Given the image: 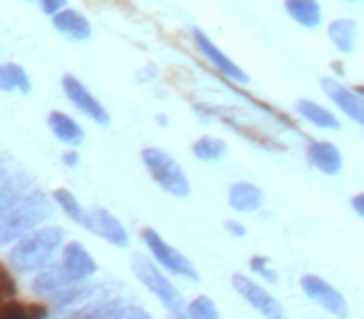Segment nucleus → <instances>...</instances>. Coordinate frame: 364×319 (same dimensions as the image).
Instances as JSON below:
<instances>
[{
  "label": "nucleus",
  "instance_id": "nucleus-1",
  "mask_svg": "<svg viewBox=\"0 0 364 319\" xmlns=\"http://www.w3.org/2000/svg\"><path fill=\"white\" fill-rule=\"evenodd\" d=\"M63 242H65V229L58 225H46L18 239L8 254V262L16 272H41L50 264L53 254L63 247Z\"/></svg>",
  "mask_w": 364,
  "mask_h": 319
},
{
  "label": "nucleus",
  "instance_id": "nucleus-2",
  "mask_svg": "<svg viewBox=\"0 0 364 319\" xmlns=\"http://www.w3.org/2000/svg\"><path fill=\"white\" fill-rule=\"evenodd\" d=\"M53 215V200L41 190H28L18 202L0 215V244L18 242L28 232L41 227Z\"/></svg>",
  "mask_w": 364,
  "mask_h": 319
},
{
  "label": "nucleus",
  "instance_id": "nucleus-3",
  "mask_svg": "<svg viewBox=\"0 0 364 319\" xmlns=\"http://www.w3.org/2000/svg\"><path fill=\"white\" fill-rule=\"evenodd\" d=\"M140 157H142V163H145L147 173L152 175V180H155L167 195L182 200L193 193L188 175H185V170L180 168V163H177L170 152L160 150V147H145Z\"/></svg>",
  "mask_w": 364,
  "mask_h": 319
},
{
  "label": "nucleus",
  "instance_id": "nucleus-4",
  "mask_svg": "<svg viewBox=\"0 0 364 319\" xmlns=\"http://www.w3.org/2000/svg\"><path fill=\"white\" fill-rule=\"evenodd\" d=\"M132 272L137 274V279H140V282L145 284V287L150 289L157 299H160L162 307H165L172 317L188 319V309H185V299H182V294L177 292V287L170 282V279H165V274H162L160 269L150 262V259H145L142 254H135V257H132Z\"/></svg>",
  "mask_w": 364,
  "mask_h": 319
},
{
  "label": "nucleus",
  "instance_id": "nucleus-5",
  "mask_svg": "<svg viewBox=\"0 0 364 319\" xmlns=\"http://www.w3.org/2000/svg\"><path fill=\"white\" fill-rule=\"evenodd\" d=\"M142 242L147 244V249L152 252V257H155L157 262H160L162 267L167 269V272L177 274V277L190 279V282H198V279H200V274H198V269H195V264L190 262V259L185 257V254H182L180 249H175L172 244H167L165 239H162L160 234H157L152 227L142 229Z\"/></svg>",
  "mask_w": 364,
  "mask_h": 319
},
{
  "label": "nucleus",
  "instance_id": "nucleus-6",
  "mask_svg": "<svg viewBox=\"0 0 364 319\" xmlns=\"http://www.w3.org/2000/svg\"><path fill=\"white\" fill-rule=\"evenodd\" d=\"M60 85H63V92H65L68 100H70L85 117L95 120L97 125H107V122H110V112L105 110V105H102V102L87 90L85 82L77 80L73 72H65V75H63Z\"/></svg>",
  "mask_w": 364,
  "mask_h": 319
},
{
  "label": "nucleus",
  "instance_id": "nucleus-7",
  "mask_svg": "<svg viewBox=\"0 0 364 319\" xmlns=\"http://www.w3.org/2000/svg\"><path fill=\"white\" fill-rule=\"evenodd\" d=\"M232 287L237 289L240 297H242L250 307L257 309L264 319H287L282 304H279L267 289L259 287V284L252 282V279H247L245 274H232Z\"/></svg>",
  "mask_w": 364,
  "mask_h": 319
},
{
  "label": "nucleus",
  "instance_id": "nucleus-8",
  "mask_svg": "<svg viewBox=\"0 0 364 319\" xmlns=\"http://www.w3.org/2000/svg\"><path fill=\"white\" fill-rule=\"evenodd\" d=\"M193 40H195V45H198V50L203 53V58L210 63L213 67H218L220 72H223L228 80H232V82H250V75L242 70V67L237 65V63L232 60V58L228 55V53H223L218 45H215V40L208 36V33L203 31V28H195L193 31Z\"/></svg>",
  "mask_w": 364,
  "mask_h": 319
},
{
  "label": "nucleus",
  "instance_id": "nucleus-9",
  "mask_svg": "<svg viewBox=\"0 0 364 319\" xmlns=\"http://www.w3.org/2000/svg\"><path fill=\"white\" fill-rule=\"evenodd\" d=\"M319 87L324 90V95L349 117L354 120L357 125H364V100H362V87H354L349 90L347 85H342L339 80L334 77H322L319 80Z\"/></svg>",
  "mask_w": 364,
  "mask_h": 319
},
{
  "label": "nucleus",
  "instance_id": "nucleus-10",
  "mask_svg": "<svg viewBox=\"0 0 364 319\" xmlns=\"http://www.w3.org/2000/svg\"><path fill=\"white\" fill-rule=\"evenodd\" d=\"M299 287H302V292L307 294L309 299H314V302H317L319 307L327 309L329 314H334V317H339V319L349 317V304L344 302L342 294H339L329 282H324L322 277L304 274V277L299 279Z\"/></svg>",
  "mask_w": 364,
  "mask_h": 319
},
{
  "label": "nucleus",
  "instance_id": "nucleus-11",
  "mask_svg": "<svg viewBox=\"0 0 364 319\" xmlns=\"http://www.w3.org/2000/svg\"><path fill=\"white\" fill-rule=\"evenodd\" d=\"M63 269L73 277V282H82V279L92 277L97 272V264L92 259V254L82 247L80 242H68L63 247Z\"/></svg>",
  "mask_w": 364,
  "mask_h": 319
},
{
  "label": "nucleus",
  "instance_id": "nucleus-12",
  "mask_svg": "<svg viewBox=\"0 0 364 319\" xmlns=\"http://www.w3.org/2000/svg\"><path fill=\"white\" fill-rule=\"evenodd\" d=\"M90 220H92V232H95L97 237L105 239V242L115 244V247H127V244H130V237H127L122 222L112 212H107L105 207L92 210Z\"/></svg>",
  "mask_w": 364,
  "mask_h": 319
},
{
  "label": "nucleus",
  "instance_id": "nucleus-13",
  "mask_svg": "<svg viewBox=\"0 0 364 319\" xmlns=\"http://www.w3.org/2000/svg\"><path fill=\"white\" fill-rule=\"evenodd\" d=\"M73 277L63 269V264H48V267H43L41 272L36 274V279H33V292L38 294V297H55V294H60L63 289H70L73 287Z\"/></svg>",
  "mask_w": 364,
  "mask_h": 319
},
{
  "label": "nucleus",
  "instance_id": "nucleus-14",
  "mask_svg": "<svg viewBox=\"0 0 364 319\" xmlns=\"http://www.w3.org/2000/svg\"><path fill=\"white\" fill-rule=\"evenodd\" d=\"M53 28H55L60 36L70 38V40H77V43H85L90 40L92 36V26L82 13L73 11V8H65V11L55 13L53 16Z\"/></svg>",
  "mask_w": 364,
  "mask_h": 319
},
{
  "label": "nucleus",
  "instance_id": "nucleus-15",
  "mask_svg": "<svg viewBox=\"0 0 364 319\" xmlns=\"http://www.w3.org/2000/svg\"><path fill=\"white\" fill-rule=\"evenodd\" d=\"M307 157L309 163L324 175H339L342 170V152H339L337 145L327 140H312L307 145Z\"/></svg>",
  "mask_w": 364,
  "mask_h": 319
},
{
  "label": "nucleus",
  "instance_id": "nucleus-16",
  "mask_svg": "<svg viewBox=\"0 0 364 319\" xmlns=\"http://www.w3.org/2000/svg\"><path fill=\"white\" fill-rule=\"evenodd\" d=\"M48 127H50L53 135H55L58 140L68 147H80L82 142H85V132H82V127L77 125L70 115H65L63 110H53L50 115H48Z\"/></svg>",
  "mask_w": 364,
  "mask_h": 319
},
{
  "label": "nucleus",
  "instance_id": "nucleus-17",
  "mask_svg": "<svg viewBox=\"0 0 364 319\" xmlns=\"http://www.w3.org/2000/svg\"><path fill=\"white\" fill-rule=\"evenodd\" d=\"M327 36L332 40V45L337 48L342 55H352L357 50V36H359V26L352 18H337L327 26Z\"/></svg>",
  "mask_w": 364,
  "mask_h": 319
},
{
  "label": "nucleus",
  "instance_id": "nucleus-18",
  "mask_svg": "<svg viewBox=\"0 0 364 319\" xmlns=\"http://www.w3.org/2000/svg\"><path fill=\"white\" fill-rule=\"evenodd\" d=\"M82 319H152V317L142 307H135V304L107 299V302L97 304L90 312L82 314Z\"/></svg>",
  "mask_w": 364,
  "mask_h": 319
},
{
  "label": "nucleus",
  "instance_id": "nucleus-19",
  "mask_svg": "<svg viewBox=\"0 0 364 319\" xmlns=\"http://www.w3.org/2000/svg\"><path fill=\"white\" fill-rule=\"evenodd\" d=\"M228 200L235 212H255V210H259L264 202L262 190L252 183H235L232 188H230Z\"/></svg>",
  "mask_w": 364,
  "mask_h": 319
},
{
  "label": "nucleus",
  "instance_id": "nucleus-20",
  "mask_svg": "<svg viewBox=\"0 0 364 319\" xmlns=\"http://www.w3.org/2000/svg\"><path fill=\"white\" fill-rule=\"evenodd\" d=\"M294 112H297L302 120H307L309 125L322 127V130H339L342 122L337 120L334 112H329L324 105H317L314 100H297L294 102Z\"/></svg>",
  "mask_w": 364,
  "mask_h": 319
},
{
  "label": "nucleus",
  "instance_id": "nucleus-21",
  "mask_svg": "<svg viewBox=\"0 0 364 319\" xmlns=\"http://www.w3.org/2000/svg\"><path fill=\"white\" fill-rule=\"evenodd\" d=\"M284 11L302 28H319V23H322L319 0H284Z\"/></svg>",
  "mask_w": 364,
  "mask_h": 319
},
{
  "label": "nucleus",
  "instance_id": "nucleus-22",
  "mask_svg": "<svg viewBox=\"0 0 364 319\" xmlns=\"http://www.w3.org/2000/svg\"><path fill=\"white\" fill-rule=\"evenodd\" d=\"M0 319H48V309L46 304L38 302L6 299V302H0Z\"/></svg>",
  "mask_w": 364,
  "mask_h": 319
},
{
  "label": "nucleus",
  "instance_id": "nucleus-23",
  "mask_svg": "<svg viewBox=\"0 0 364 319\" xmlns=\"http://www.w3.org/2000/svg\"><path fill=\"white\" fill-rule=\"evenodd\" d=\"M53 200L60 205V210L68 215V217L75 220V225H80V227H85V229H90V232H92L90 212H85V210H82V205L77 202V198L70 193V190H65V188L55 190V193H53Z\"/></svg>",
  "mask_w": 364,
  "mask_h": 319
},
{
  "label": "nucleus",
  "instance_id": "nucleus-24",
  "mask_svg": "<svg viewBox=\"0 0 364 319\" xmlns=\"http://www.w3.org/2000/svg\"><path fill=\"white\" fill-rule=\"evenodd\" d=\"M26 193L28 190L23 188L21 178H11L6 165H0V215L6 212L13 202H18Z\"/></svg>",
  "mask_w": 364,
  "mask_h": 319
},
{
  "label": "nucleus",
  "instance_id": "nucleus-25",
  "mask_svg": "<svg viewBox=\"0 0 364 319\" xmlns=\"http://www.w3.org/2000/svg\"><path fill=\"white\" fill-rule=\"evenodd\" d=\"M228 152V142L220 140V137H200L193 145V155L203 163H215Z\"/></svg>",
  "mask_w": 364,
  "mask_h": 319
},
{
  "label": "nucleus",
  "instance_id": "nucleus-26",
  "mask_svg": "<svg viewBox=\"0 0 364 319\" xmlns=\"http://www.w3.org/2000/svg\"><path fill=\"white\" fill-rule=\"evenodd\" d=\"M188 319H220V312L210 297H198L188 304Z\"/></svg>",
  "mask_w": 364,
  "mask_h": 319
},
{
  "label": "nucleus",
  "instance_id": "nucleus-27",
  "mask_svg": "<svg viewBox=\"0 0 364 319\" xmlns=\"http://www.w3.org/2000/svg\"><path fill=\"white\" fill-rule=\"evenodd\" d=\"M3 67H6L8 77H11V82H13L16 90L23 92V95H31L33 82H31V75L26 72V67H21L18 63H3Z\"/></svg>",
  "mask_w": 364,
  "mask_h": 319
},
{
  "label": "nucleus",
  "instance_id": "nucleus-28",
  "mask_svg": "<svg viewBox=\"0 0 364 319\" xmlns=\"http://www.w3.org/2000/svg\"><path fill=\"white\" fill-rule=\"evenodd\" d=\"M16 299V279L6 264H0V302Z\"/></svg>",
  "mask_w": 364,
  "mask_h": 319
},
{
  "label": "nucleus",
  "instance_id": "nucleus-29",
  "mask_svg": "<svg viewBox=\"0 0 364 319\" xmlns=\"http://www.w3.org/2000/svg\"><path fill=\"white\" fill-rule=\"evenodd\" d=\"M250 267H252V272H257L259 277L267 279V282H272V284L279 282L277 272H274V269L269 267V259L267 257H252V259H250Z\"/></svg>",
  "mask_w": 364,
  "mask_h": 319
},
{
  "label": "nucleus",
  "instance_id": "nucleus-30",
  "mask_svg": "<svg viewBox=\"0 0 364 319\" xmlns=\"http://www.w3.org/2000/svg\"><path fill=\"white\" fill-rule=\"evenodd\" d=\"M38 6H41V11L46 13V16H55V13L65 11V0H38Z\"/></svg>",
  "mask_w": 364,
  "mask_h": 319
},
{
  "label": "nucleus",
  "instance_id": "nucleus-31",
  "mask_svg": "<svg viewBox=\"0 0 364 319\" xmlns=\"http://www.w3.org/2000/svg\"><path fill=\"white\" fill-rule=\"evenodd\" d=\"M225 229H228L232 237H245L247 234V229H245V225H240V222H235V220H228L225 222Z\"/></svg>",
  "mask_w": 364,
  "mask_h": 319
},
{
  "label": "nucleus",
  "instance_id": "nucleus-32",
  "mask_svg": "<svg viewBox=\"0 0 364 319\" xmlns=\"http://www.w3.org/2000/svg\"><path fill=\"white\" fill-rule=\"evenodd\" d=\"M0 90H3V92H13V90H16V87H13V82H11V77H8L6 67H3V63H0Z\"/></svg>",
  "mask_w": 364,
  "mask_h": 319
},
{
  "label": "nucleus",
  "instance_id": "nucleus-33",
  "mask_svg": "<svg viewBox=\"0 0 364 319\" xmlns=\"http://www.w3.org/2000/svg\"><path fill=\"white\" fill-rule=\"evenodd\" d=\"M352 207H354V212H357V217H364V195L362 193L352 198Z\"/></svg>",
  "mask_w": 364,
  "mask_h": 319
},
{
  "label": "nucleus",
  "instance_id": "nucleus-34",
  "mask_svg": "<svg viewBox=\"0 0 364 319\" xmlns=\"http://www.w3.org/2000/svg\"><path fill=\"white\" fill-rule=\"evenodd\" d=\"M77 160H80V157H77L75 150H70V152L63 155V165H68V168H77Z\"/></svg>",
  "mask_w": 364,
  "mask_h": 319
},
{
  "label": "nucleus",
  "instance_id": "nucleus-35",
  "mask_svg": "<svg viewBox=\"0 0 364 319\" xmlns=\"http://www.w3.org/2000/svg\"><path fill=\"white\" fill-rule=\"evenodd\" d=\"M157 125H165L167 127V117L165 115H157Z\"/></svg>",
  "mask_w": 364,
  "mask_h": 319
},
{
  "label": "nucleus",
  "instance_id": "nucleus-36",
  "mask_svg": "<svg viewBox=\"0 0 364 319\" xmlns=\"http://www.w3.org/2000/svg\"><path fill=\"white\" fill-rule=\"evenodd\" d=\"M344 3H357V0H344Z\"/></svg>",
  "mask_w": 364,
  "mask_h": 319
}]
</instances>
